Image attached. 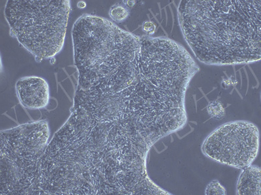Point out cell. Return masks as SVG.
<instances>
[{
    "label": "cell",
    "mask_w": 261,
    "mask_h": 195,
    "mask_svg": "<svg viewBox=\"0 0 261 195\" xmlns=\"http://www.w3.org/2000/svg\"><path fill=\"white\" fill-rule=\"evenodd\" d=\"M77 89L116 93L140 71L141 37L107 18L82 15L72 28Z\"/></svg>",
    "instance_id": "2"
},
{
    "label": "cell",
    "mask_w": 261,
    "mask_h": 195,
    "mask_svg": "<svg viewBox=\"0 0 261 195\" xmlns=\"http://www.w3.org/2000/svg\"><path fill=\"white\" fill-rule=\"evenodd\" d=\"M50 137L46 120L30 122L0 134V194L33 195L39 164Z\"/></svg>",
    "instance_id": "4"
},
{
    "label": "cell",
    "mask_w": 261,
    "mask_h": 195,
    "mask_svg": "<svg viewBox=\"0 0 261 195\" xmlns=\"http://www.w3.org/2000/svg\"><path fill=\"white\" fill-rule=\"evenodd\" d=\"M207 112L212 118L218 120L223 119L226 115L224 105L219 101L211 102L207 107Z\"/></svg>",
    "instance_id": "9"
},
{
    "label": "cell",
    "mask_w": 261,
    "mask_h": 195,
    "mask_svg": "<svg viewBox=\"0 0 261 195\" xmlns=\"http://www.w3.org/2000/svg\"><path fill=\"white\" fill-rule=\"evenodd\" d=\"M224 83L225 86H223V87H224V88L225 87L226 88H228V87H229V86L231 85L232 82L230 80H227L223 81L222 84H224Z\"/></svg>",
    "instance_id": "14"
},
{
    "label": "cell",
    "mask_w": 261,
    "mask_h": 195,
    "mask_svg": "<svg viewBox=\"0 0 261 195\" xmlns=\"http://www.w3.org/2000/svg\"><path fill=\"white\" fill-rule=\"evenodd\" d=\"M16 96L21 106L29 110H41L48 105L50 87L45 79L39 76L21 78L15 85Z\"/></svg>",
    "instance_id": "6"
},
{
    "label": "cell",
    "mask_w": 261,
    "mask_h": 195,
    "mask_svg": "<svg viewBox=\"0 0 261 195\" xmlns=\"http://www.w3.org/2000/svg\"><path fill=\"white\" fill-rule=\"evenodd\" d=\"M237 195L261 194V169L251 165L242 169L237 184Z\"/></svg>",
    "instance_id": "7"
},
{
    "label": "cell",
    "mask_w": 261,
    "mask_h": 195,
    "mask_svg": "<svg viewBox=\"0 0 261 195\" xmlns=\"http://www.w3.org/2000/svg\"><path fill=\"white\" fill-rule=\"evenodd\" d=\"M206 195H225L227 191L218 180H214L210 182L205 189Z\"/></svg>",
    "instance_id": "10"
},
{
    "label": "cell",
    "mask_w": 261,
    "mask_h": 195,
    "mask_svg": "<svg viewBox=\"0 0 261 195\" xmlns=\"http://www.w3.org/2000/svg\"><path fill=\"white\" fill-rule=\"evenodd\" d=\"M109 14L114 23L119 24L127 19L130 15V10L123 4H115L110 8Z\"/></svg>",
    "instance_id": "8"
},
{
    "label": "cell",
    "mask_w": 261,
    "mask_h": 195,
    "mask_svg": "<svg viewBox=\"0 0 261 195\" xmlns=\"http://www.w3.org/2000/svg\"><path fill=\"white\" fill-rule=\"evenodd\" d=\"M259 139V130L253 123L247 120L228 122L206 137L202 152L214 161L242 170L257 158Z\"/></svg>",
    "instance_id": "5"
},
{
    "label": "cell",
    "mask_w": 261,
    "mask_h": 195,
    "mask_svg": "<svg viewBox=\"0 0 261 195\" xmlns=\"http://www.w3.org/2000/svg\"><path fill=\"white\" fill-rule=\"evenodd\" d=\"M122 2L128 9L133 8L136 4V1H123Z\"/></svg>",
    "instance_id": "12"
},
{
    "label": "cell",
    "mask_w": 261,
    "mask_h": 195,
    "mask_svg": "<svg viewBox=\"0 0 261 195\" xmlns=\"http://www.w3.org/2000/svg\"><path fill=\"white\" fill-rule=\"evenodd\" d=\"M77 7L79 9H83L86 7V3L84 1H80L78 2Z\"/></svg>",
    "instance_id": "13"
},
{
    "label": "cell",
    "mask_w": 261,
    "mask_h": 195,
    "mask_svg": "<svg viewBox=\"0 0 261 195\" xmlns=\"http://www.w3.org/2000/svg\"><path fill=\"white\" fill-rule=\"evenodd\" d=\"M178 18L184 39L202 63L260 61L261 0H182Z\"/></svg>",
    "instance_id": "1"
},
{
    "label": "cell",
    "mask_w": 261,
    "mask_h": 195,
    "mask_svg": "<svg viewBox=\"0 0 261 195\" xmlns=\"http://www.w3.org/2000/svg\"><path fill=\"white\" fill-rule=\"evenodd\" d=\"M157 26L154 22L151 20L145 21L142 25V30L147 36H153L155 34Z\"/></svg>",
    "instance_id": "11"
},
{
    "label": "cell",
    "mask_w": 261,
    "mask_h": 195,
    "mask_svg": "<svg viewBox=\"0 0 261 195\" xmlns=\"http://www.w3.org/2000/svg\"><path fill=\"white\" fill-rule=\"evenodd\" d=\"M71 10L69 0H8L4 15L12 36L40 61L64 48Z\"/></svg>",
    "instance_id": "3"
}]
</instances>
